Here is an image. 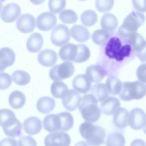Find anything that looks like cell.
I'll return each instance as SVG.
<instances>
[{
    "mask_svg": "<svg viewBox=\"0 0 146 146\" xmlns=\"http://www.w3.org/2000/svg\"><path fill=\"white\" fill-rule=\"evenodd\" d=\"M0 126L5 135L11 138L21 135L22 125L14 113L9 109L4 108L0 110Z\"/></svg>",
    "mask_w": 146,
    "mask_h": 146,
    "instance_id": "6da1fadb",
    "label": "cell"
},
{
    "mask_svg": "<svg viewBox=\"0 0 146 146\" xmlns=\"http://www.w3.org/2000/svg\"><path fill=\"white\" fill-rule=\"evenodd\" d=\"M79 131L81 136L91 146H99L104 143L105 131L100 126L85 121L80 125Z\"/></svg>",
    "mask_w": 146,
    "mask_h": 146,
    "instance_id": "7a4b0ae2",
    "label": "cell"
},
{
    "mask_svg": "<svg viewBox=\"0 0 146 146\" xmlns=\"http://www.w3.org/2000/svg\"><path fill=\"white\" fill-rule=\"evenodd\" d=\"M97 105L98 101L92 94H86L83 96L79 109L85 120L95 123L99 119L101 110Z\"/></svg>",
    "mask_w": 146,
    "mask_h": 146,
    "instance_id": "3957f363",
    "label": "cell"
},
{
    "mask_svg": "<svg viewBox=\"0 0 146 146\" xmlns=\"http://www.w3.org/2000/svg\"><path fill=\"white\" fill-rule=\"evenodd\" d=\"M145 20L143 13L133 11L127 15L118 30L119 36L122 39L128 38L132 33L136 32L138 28L144 23Z\"/></svg>",
    "mask_w": 146,
    "mask_h": 146,
    "instance_id": "277c9868",
    "label": "cell"
},
{
    "mask_svg": "<svg viewBox=\"0 0 146 146\" xmlns=\"http://www.w3.org/2000/svg\"><path fill=\"white\" fill-rule=\"evenodd\" d=\"M146 94V84L144 83L139 81L125 82L122 83L119 98L122 100L129 101L141 99Z\"/></svg>",
    "mask_w": 146,
    "mask_h": 146,
    "instance_id": "5b68a950",
    "label": "cell"
},
{
    "mask_svg": "<svg viewBox=\"0 0 146 146\" xmlns=\"http://www.w3.org/2000/svg\"><path fill=\"white\" fill-rule=\"evenodd\" d=\"M131 51L130 45H122L120 40L117 37H114L110 38L107 43L105 53L109 58L121 61L125 57L129 56Z\"/></svg>",
    "mask_w": 146,
    "mask_h": 146,
    "instance_id": "8992f818",
    "label": "cell"
},
{
    "mask_svg": "<svg viewBox=\"0 0 146 146\" xmlns=\"http://www.w3.org/2000/svg\"><path fill=\"white\" fill-rule=\"evenodd\" d=\"M74 72L73 64L69 61H66L56 65L50 70L49 76L53 81H59L71 76Z\"/></svg>",
    "mask_w": 146,
    "mask_h": 146,
    "instance_id": "52a82bcc",
    "label": "cell"
},
{
    "mask_svg": "<svg viewBox=\"0 0 146 146\" xmlns=\"http://www.w3.org/2000/svg\"><path fill=\"white\" fill-rule=\"evenodd\" d=\"M70 39L69 29L67 26L64 24L57 25L52 30L51 34V40L57 46H62L68 42Z\"/></svg>",
    "mask_w": 146,
    "mask_h": 146,
    "instance_id": "ba28073f",
    "label": "cell"
},
{
    "mask_svg": "<svg viewBox=\"0 0 146 146\" xmlns=\"http://www.w3.org/2000/svg\"><path fill=\"white\" fill-rule=\"evenodd\" d=\"M71 142L70 136L64 131L50 133L45 137V146H69Z\"/></svg>",
    "mask_w": 146,
    "mask_h": 146,
    "instance_id": "9c48e42d",
    "label": "cell"
},
{
    "mask_svg": "<svg viewBox=\"0 0 146 146\" xmlns=\"http://www.w3.org/2000/svg\"><path fill=\"white\" fill-rule=\"evenodd\" d=\"M128 123L130 127L135 130H139L146 126V114L142 109L134 108L129 113Z\"/></svg>",
    "mask_w": 146,
    "mask_h": 146,
    "instance_id": "30bf717a",
    "label": "cell"
},
{
    "mask_svg": "<svg viewBox=\"0 0 146 146\" xmlns=\"http://www.w3.org/2000/svg\"><path fill=\"white\" fill-rule=\"evenodd\" d=\"M21 9L17 3H11L6 4L1 9L0 17L2 21L7 23L15 21L21 14Z\"/></svg>",
    "mask_w": 146,
    "mask_h": 146,
    "instance_id": "8fae6325",
    "label": "cell"
},
{
    "mask_svg": "<svg viewBox=\"0 0 146 146\" xmlns=\"http://www.w3.org/2000/svg\"><path fill=\"white\" fill-rule=\"evenodd\" d=\"M56 16L49 12H45L41 13L36 19L37 27L43 31L51 30L56 25Z\"/></svg>",
    "mask_w": 146,
    "mask_h": 146,
    "instance_id": "7c38bea8",
    "label": "cell"
},
{
    "mask_svg": "<svg viewBox=\"0 0 146 146\" xmlns=\"http://www.w3.org/2000/svg\"><path fill=\"white\" fill-rule=\"evenodd\" d=\"M62 99L64 107L67 110L72 111L79 106L82 98L77 91L69 90Z\"/></svg>",
    "mask_w": 146,
    "mask_h": 146,
    "instance_id": "4fadbf2b",
    "label": "cell"
},
{
    "mask_svg": "<svg viewBox=\"0 0 146 146\" xmlns=\"http://www.w3.org/2000/svg\"><path fill=\"white\" fill-rule=\"evenodd\" d=\"M16 26L18 30L22 33H31L35 27V19L31 14H22L17 21Z\"/></svg>",
    "mask_w": 146,
    "mask_h": 146,
    "instance_id": "5bb4252c",
    "label": "cell"
},
{
    "mask_svg": "<svg viewBox=\"0 0 146 146\" xmlns=\"http://www.w3.org/2000/svg\"><path fill=\"white\" fill-rule=\"evenodd\" d=\"M38 60L42 66L49 67L53 66L58 59L57 53L54 51L50 49L42 50L38 54Z\"/></svg>",
    "mask_w": 146,
    "mask_h": 146,
    "instance_id": "9a60e30c",
    "label": "cell"
},
{
    "mask_svg": "<svg viewBox=\"0 0 146 146\" xmlns=\"http://www.w3.org/2000/svg\"><path fill=\"white\" fill-rule=\"evenodd\" d=\"M44 129L50 132L61 131V122L58 113L51 114L46 116L43 121Z\"/></svg>",
    "mask_w": 146,
    "mask_h": 146,
    "instance_id": "2e32d148",
    "label": "cell"
},
{
    "mask_svg": "<svg viewBox=\"0 0 146 146\" xmlns=\"http://www.w3.org/2000/svg\"><path fill=\"white\" fill-rule=\"evenodd\" d=\"M25 131L28 134L33 135L38 134L42 129V122L38 118L31 116L26 119L23 123Z\"/></svg>",
    "mask_w": 146,
    "mask_h": 146,
    "instance_id": "e0dca14e",
    "label": "cell"
},
{
    "mask_svg": "<svg viewBox=\"0 0 146 146\" xmlns=\"http://www.w3.org/2000/svg\"><path fill=\"white\" fill-rule=\"evenodd\" d=\"M15 60V54L12 49L8 47L2 48L0 50V71L12 65Z\"/></svg>",
    "mask_w": 146,
    "mask_h": 146,
    "instance_id": "ac0fdd59",
    "label": "cell"
},
{
    "mask_svg": "<svg viewBox=\"0 0 146 146\" xmlns=\"http://www.w3.org/2000/svg\"><path fill=\"white\" fill-rule=\"evenodd\" d=\"M72 85L76 91L83 94L88 92L92 86L91 82L86 75L84 74L76 76L73 80Z\"/></svg>",
    "mask_w": 146,
    "mask_h": 146,
    "instance_id": "d6986e66",
    "label": "cell"
},
{
    "mask_svg": "<svg viewBox=\"0 0 146 146\" xmlns=\"http://www.w3.org/2000/svg\"><path fill=\"white\" fill-rule=\"evenodd\" d=\"M113 114V122L116 128L123 130L128 125L129 113L126 109L119 108Z\"/></svg>",
    "mask_w": 146,
    "mask_h": 146,
    "instance_id": "ffe728a7",
    "label": "cell"
},
{
    "mask_svg": "<svg viewBox=\"0 0 146 146\" xmlns=\"http://www.w3.org/2000/svg\"><path fill=\"white\" fill-rule=\"evenodd\" d=\"M43 39L42 35L39 33H35L30 35L27 39L26 47L30 52L36 53L42 47Z\"/></svg>",
    "mask_w": 146,
    "mask_h": 146,
    "instance_id": "44dd1931",
    "label": "cell"
},
{
    "mask_svg": "<svg viewBox=\"0 0 146 146\" xmlns=\"http://www.w3.org/2000/svg\"><path fill=\"white\" fill-rule=\"evenodd\" d=\"M106 74L104 70L98 65H91L86 70V75L92 82L97 83L101 81Z\"/></svg>",
    "mask_w": 146,
    "mask_h": 146,
    "instance_id": "7402d4cb",
    "label": "cell"
},
{
    "mask_svg": "<svg viewBox=\"0 0 146 146\" xmlns=\"http://www.w3.org/2000/svg\"><path fill=\"white\" fill-rule=\"evenodd\" d=\"M120 105V103L118 99L114 97H110L102 102L100 109L105 114L111 115L119 108Z\"/></svg>",
    "mask_w": 146,
    "mask_h": 146,
    "instance_id": "603a6c76",
    "label": "cell"
},
{
    "mask_svg": "<svg viewBox=\"0 0 146 146\" xmlns=\"http://www.w3.org/2000/svg\"><path fill=\"white\" fill-rule=\"evenodd\" d=\"M77 49V45L71 43H67L60 49L59 56L63 61H73L76 57Z\"/></svg>",
    "mask_w": 146,
    "mask_h": 146,
    "instance_id": "cb8c5ba5",
    "label": "cell"
},
{
    "mask_svg": "<svg viewBox=\"0 0 146 146\" xmlns=\"http://www.w3.org/2000/svg\"><path fill=\"white\" fill-rule=\"evenodd\" d=\"M56 105L54 99L50 97L44 96L37 100L36 107L37 110L42 113H48L54 109Z\"/></svg>",
    "mask_w": 146,
    "mask_h": 146,
    "instance_id": "d4e9b609",
    "label": "cell"
},
{
    "mask_svg": "<svg viewBox=\"0 0 146 146\" xmlns=\"http://www.w3.org/2000/svg\"><path fill=\"white\" fill-rule=\"evenodd\" d=\"M70 35L75 40L80 42L87 41L90 37V33L88 29L80 25H75L70 30Z\"/></svg>",
    "mask_w": 146,
    "mask_h": 146,
    "instance_id": "484cf974",
    "label": "cell"
},
{
    "mask_svg": "<svg viewBox=\"0 0 146 146\" xmlns=\"http://www.w3.org/2000/svg\"><path fill=\"white\" fill-rule=\"evenodd\" d=\"M26 97L22 92L15 90L10 94L8 98L9 104L10 106L15 109L21 108L26 102Z\"/></svg>",
    "mask_w": 146,
    "mask_h": 146,
    "instance_id": "4316f807",
    "label": "cell"
},
{
    "mask_svg": "<svg viewBox=\"0 0 146 146\" xmlns=\"http://www.w3.org/2000/svg\"><path fill=\"white\" fill-rule=\"evenodd\" d=\"M128 38L130 45L136 52L141 51L146 45V41L143 36L136 32L131 33Z\"/></svg>",
    "mask_w": 146,
    "mask_h": 146,
    "instance_id": "83f0119b",
    "label": "cell"
},
{
    "mask_svg": "<svg viewBox=\"0 0 146 146\" xmlns=\"http://www.w3.org/2000/svg\"><path fill=\"white\" fill-rule=\"evenodd\" d=\"M106 85L108 93L112 95L119 94L122 88V84L120 80L115 76L108 77L106 81Z\"/></svg>",
    "mask_w": 146,
    "mask_h": 146,
    "instance_id": "f1b7e54d",
    "label": "cell"
},
{
    "mask_svg": "<svg viewBox=\"0 0 146 146\" xmlns=\"http://www.w3.org/2000/svg\"><path fill=\"white\" fill-rule=\"evenodd\" d=\"M100 23L102 29L110 31L114 30L118 25V20L116 17L110 13L104 15L102 18Z\"/></svg>",
    "mask_w": 146,
    "mask_h": 146,
    "instance_id": "f546056e",
    "label": "cell"
},
{
    "mask_svg": "<svg viewBox=\"0 0 146 146\" xmlns=\"http://www.w3.org/2000/svg\"><path fill=\"white\" fill-rule=\"evenodd\" d=\"M91 92L99 102H102L109 96L106 85L102 83H98L94 85L91 88Z\"/></svg>",
    "mask_w": 146,
    "mask_h": 146,
    "instance_id": "4dcf8cb0",
    "label": "cell"
},
{
    "mask_svg": "<svg viewBox=\"0 0 146 146\" xmlns=\"http://www.w3.org/2000/svg\"><path fill=\"white\" fill-rule=\"evenodd\" d=\"M125 142V139L122 133L115 131L108 136L106 144V146H124Z\"/></svg>",
    "mask_w": 146,
    "mask_h": 146,
    "instance_id": "1f68e13d",
    "label": "cell"
},
{
    "mask_svg": "<svg viewBox=\"0 0 146 146\" xmlns=\"http://www.w3.org/2000/svg\"><path fill=\"white\" fill-rule=\"evenodd\" d=\"M69 90L67 85L62 81H54L50 87L52 96L56 98H62Z\"/></svg>",
    "mask_w": 146,
    "mask_h": 146,
    "instance_id": "d6a6232c",
    "label": "cell"
},
{
    "mask_svg": "<svg viewBox=\"0 0 146 146\" xmlns=\"http://www.w3.org/2000/svg\"><path fill=\"white\" fill-rule=\"evenodd\" d=\"M12 77L14 82L20 86H24L28 84L31 79L29 73L21 70L14 71L12 74Z\"/></svg>",
    "mask_w": 146,
    "mask_h": 146,
    "instance_id": "836d02e7",
    "label": "cell"
},
{
    "mask_svg": "<svg viewBox=\"0 0 146 146\" xmlns=\"http://www.w3.org/2000/svg\"><path fill=\"white\" fill-rule=\"evenodd\" d=\"M110 36V33L107 31L103 29H99L93 33L92 38L93 42L96 44L102 45L108 41Z\"/></svg>",
    "mask_w": 146,
    "mask_h": 146,
    "instance_id": "e575fe53",
    "label": "cell"
},
{
    "mask_svg": "<svg viewBox=\"0 0 146 146\" xmlns=\"http://www.w3.org/2000/svg\"><path fill=\"white\" fill-rule=\"evenodd\" d=\"M61 122V130L66 131L71 129L74 124V120L72 115L68 112L64 111L58 113Z\"/></svg>",
    "mask_w": 146,
    "mask_h": 146,
    "instance_id": "d590c367",
    "label": "cell"
},
{
    "mask_svg": "<svg viewBox=\"0 0 146 146\" xmlns=\"http://www.w3.org/2000/svg\"><path fill=\"white\" fill-rule=\"evenodd\" d=\"M81 21L82 24L86 27L93 26L96 22L97 15L93 10H88L85 11L82 14Z\"/></svg>",
    "mask_w": 146,
    "mask_h": 146,
    "instance_id": "8d00e7d4",
    "label": "cell"
},
{
    "mask_svg": "<svg viewBox=\"0 0 146 146\" xmlns=\"http://www.w3.org/2000/svg\"><path fill=\"white\" fill-rule=\"evenodd\" d=\"M77 52L75 58L73 62L81 63L87 61L90 56V52L88 47L84 44L77 45Z\"/></svg>",
    "mask_w": 146,
    "mask_h": 146,
    "instance_id": "74e56055",
    "label": "cell"
},
{
    "mask_svg": "<svg viewBox=\"0 0 146 146\" xmlns=\"http://www.w3.org/2000/svg\"><path fill=\"white\" fill-rule=\"evenodd\" d=\"M61 21L65 24H72L76 22L78 17L76 13L71 9H66L62 11L59 15Z\"/></svg>",
    "mask_w": 146,
    "mask_h": 146,
    "instance_id": "f35d334b",
    "label": "cell"
},
{
    "mask_svg": "<svg viewBox=\"0 0 146 146\" xmlns=\"http://www.w3.org/2000/svg\"><path fill=\"white\" fill-rule=\"evenodd\" d=\"M66 5L65 0H49L48 2L50 11L55 14L62 11L65 8Z\"/></svg>",
    "mask_w": 146,
    "mask_h": 146,
    "instance_id": "ab89813d",
    "label": "cell"
},
{
    "mask_svg": "<svg viewBox=\"0 0 146 146\" xmlns=\"http://www.w3.org/2000/svg\"><path fill=\"white\" fill-rule=\"evenodd\" d=\"M114 4L113 0H96V7L100 12H106L111 10Z\"/></svg>",
    "mask_w": 146,
    "mask_h": 146,
    "instance_id": "60d3db41",
    "label": "cell"
},
{
    "mask_svg": "<svg viewBox=\"0 0 146 146\" xmlns=\"http://www.w3.org/2000/svg\"><path fill=\"white\" fill-rule=\"evenodd\" d=\"M0 89L5 90L8 88L11 85L12 80L11 76L5 72H1Z\"/></svg>",
    "mask_w": 146,
    "mask_h": 146,
    "instance_id": "b9f144b4",
    "label": "cell"
},
{
    "mask_svg": "<svg viewBox=\"0 0 146 146\" xmlns=\"http://www.w3.org/2000/svg\"><path fill=\"white\" fill-rule=\"evenodd\" d=\"M36 142L32 137L29 136H22L18 141V146H37Z\"/></svg>",
    "mask_w": 146,
    "mask_h": 146,
    "instance_id": "7bdbcfd3",
    "label": "cell"
},
{
    "mask_svg": "<svg viewBox=\"0 0 146 146\" xmlns=\"http://www.w3.org/2000/svg\"><path fill=\"white\" fill-rule=\"evenodd\" d=\"M136 74L138 79L140 81L146 83V63L143 64L139 66Z\"/></svg>",
    "mask_w": 146,
    "mask_h": 146,
    "instance_id": "ee69618b",
    "label": "cell"
},
{
    "mask_svg": "<svg viewBox=\"0 0 146 146\" xmlns=\"http://www.w3.org/2000/svg\"><path fill=\"white\" fill-rule=\"evenodd\" d=\"M133 3L135 9L141 12H146V0H133Z\"/></svg>",
    "mask_w": 146,
    "mask_h": 146,
    "instance_id": "f6af8a7d",
    "label": "cell"
},
{
    "mask_svg": "<svg viewBox=\"0 0 146 146\" xmlns=\"http://www.w3.org/2000/svg\"><path fill=\"white\" fill-rule=\"evenodd\" d=\"M0 146H17V141L13 138H5L1 141Z\"/></svg>",
    "mask_w": 146,
    "mask_h": 146,
    "instance_id": "bcb514c9",
    "label": "cell"
},
{
    "mask_svg": "<svg viewBox=\"0 0 146 146\" xmlns=\"http://www.w3.org/2000/svg\"><path fill=\"white\" fill-rule=\"evenodd\" d=\"M136 54L141 61H146V44L140 52H136Z\"/></svg>",
    "mask_w": 146,
    "mask_h": 146,
    "instance_id": "7dc6e473",
    "label": "cell"
},
{
    "mask_svg": "<svg viewBox=\"0 0 146 146\" xmlns=\"http://www.w3.org/2000/svg\"><path fill=\"white\" fill-rule=\"evenodd\" d=\"M130 146H146V143L141 139H136L131 142Z\"/></svg>",
    "mask_w": 146,
    "mask_h": 146,
    "instance_id": "c3c4849f",
    "label": "cell"
},
{
    "mask_svg": "<svg viewBox=\"0 0 146 146\" xmlns=\"http://www.w3.org/2000/svg\"><path fill=\"white\" fill-rule=\"evenodd\" d=\"M74 146H89L87 143L84 141H80L76 143Z\"/></svg>",
    "mask_w": 146,
    "mask_h": 146,
    "instance_id": "681fc988",
    "label": "cell"
},
{
    "mask_svg": "<svg viewBox=\"0 0 146 146\" xmlns=\"http://www.w3.org/2000/svg\"><path fill=\"white\" fill-rule=\"evenodd\" d=\"M143 130L144 133L146 134V126L145 127L144 129H143Z\"/></svg>",
    "mask_w": 146,
    "mask_h": 146,
    "instance_id": "f907efd6",
    "label": "cell"
}]
</instances>
